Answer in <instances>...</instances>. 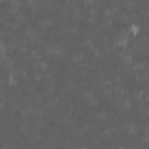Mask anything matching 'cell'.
<instances>
[{"instance_id": "obj_15", "label": "cell", "mask_w": 149, "mask_h": 149, "mask_svg": "<svg viewBox=\"0 0 149 149\" xmlns=\"http://www.w3.org/2000/svg\"><path fill=\"white\" fill-rule=\"evenodd\" d=\"M104 93H105V96H111V94H112V90L105 88V90H104Z\"/></svg>"}, {"instance_id": "obj_6", "label": "cell", "mask_w": 149, "mask_h": 149, "mask_svg": "<svg viewBox=\"0 0 149 149\" xmlns=\"http://www.w3.org/2000/svg\"><path fill=\"white\" fill-rule=\"evenodd\" d=\"M90 105L93 106V107H97V106L99 105V99H98V98H94V97L90 98Z\"/></svg>"}, {"instance_id": "obj_13", "label": "cell", "mask_w": 149, "mask_h": 149, "mask_svg": "<svg viewBox=\"0 0 149 149\" xmlns=\"http://www.w3.org/2000/svg\"><path fill=\"white\" fill-rule=\"evenodd\" d=\"M32 58H33V59H39V58H40V54L36 53V51H33V53H32Z\"/></svg>"}, {"instance_id": "obj_5", "label": "cell", "mask_w": 149, "mask_h": 149, "mask_svg": "<svg viewBox=\"0 0 149 149\" xmlns=\"http://www.w3.org/2000/svg\"><path fill=\"white\" fill-rule=\"evenodd\" d=\"M128 133L129 134H132V135H134V134H136L138 133V128L135 127V124H130L129 125V127H128Z\"/></svg>"}, {"instance_id": "obj_9", "label": "cell", "mask_w": 149, "mask_h": 149, "mask_svg": "<svg viewBox=\"0 0 149 149\" xmlns=\"http://www.w3.org/2000/svg\"><path fill=\"white\" fill-rule=\"evenodd\" d=\"M84 96H85L86 98H88V99H90V98H92V97H93V90H87V91L85 92V94H84Z\"/></svg>"}, {"instance_id": "obj_3", "label": "cell", "mask_w": 149, "mask_h": 149, "mask_svg": "<svg viewBox=\"0 0 149 149\" xmlns=\"http://www.w3.org/2000/svg\"><path fill=\"white\" fill-rule=\"evenodd\" d=\"M133 56L130 55V54H128V55H125L124 56V63L126 64V65H130V64L133 63Z\"/></svg>"}, {"instance_id": "obj_12", "label": "cell", "mask_w": 149, "mask_h": 149, "mask_svg": "<svg viewBox=\"0 0 149 149\" xmlns=\"http://www.w3.org/2000/svg\"><path fill=\"white\" fill-rule=\"evenodd\" d=\"M33 78L35 80H41L42 79V74L41 73H37V72H35L34 73V76H33Z\"/></svg>"}, {"instance_id": "obj_18", "label": "cell", "mask_w": 149, "mask_h": 149, "mask_svg": "<svg viewBox=\"0 0 149 149\" xmlns=\"http://www.w3.org/2000/svg\"><path fill=\"white\" fill-rule=\"evenodd\" d=\"M35 1H36V0H29V1H28V5H29V6H32L34 3H35Z\"/></svg>"}, {"instance_id": "obj_14", "label": "cell", "mask_w": 149, "mask_h": 149, "mask_svg": "<svg viewBox=\"0 0 149 149\" xmlns=\"http://www.w3.org/2000/svg\"><path fill=\"white\" fill-rule=\"evenodd\" d=\"M105 17L106 18H111V17H112V9H106V11H105Z\"/></svg>"}, {"instance_id": "obj_17", "label": "cell", "mask_w": 149, "mask_h": 149, "mask_svg": "<svg viewBox=\"0 0 149 149\" xmlns=\"http://www.w3.org/2000/svg\"><path fill=\"white\" fill-rule=\"evenodd\" d=\"M5 59V54H0V63Z\"/></svg>"}, {"instance_id": "obj_8", "label": "cell", "mask_w": 149, "mask_h": 149, "mask_svg": "<svg viewBox=\"0 0 149 149\" xmlns=\"http://www.w3.org/2000/svg\"><path fill=\"white\" fill-rule=\"evenodd\" d=\"M121 19H122V21H124V22H128V21H129V19H130V17L128 15L127 13H124L121 15Z\"/></svg>"}, {"instance_id": "obj_2", "label": "cell", "mask_w": 149, "mask_h": 149, "mask_svg": "<svg viewBox=\"0 0 149 149\" xmlns=\"http://www.w3.org/2000/svg\"><path fill=\"white\" fill-rule=\"evenodd\" d=\"M140 31H141L140 26H138V25H130V27H129V33H132L134 36L138 35V34L140 33Z\"/></svg>"}, {"instance_id": "obj_7", "label": "cell", "mask_w": 149, "mask_h": 149, "mask_svg": "<svg viewBox=\"0 0 149 149\" xmlns=\"http://www.w3.org/2000/svg\"><path fill=\"white\" fill-rule=\"evenodd\" d=\"M84 58V55L83 54H76V55L73 56V61L74 62H80L82 59Z\"/></svg>"}, {"instance_id": "obj_19", "label": "cell", "mask_w": 149, "mask_h": 149, "mask_svg": "<svg viewBox=\"0 0 149 149\" xmlns=\"http://www.w3.org/2000/svg\"><path fill=\"white\" fill-rule=\"evenodd\" d=\"M14 1H17V0H12V3H14Z\"/></svg>"}, {"instance_id": "obj_1", "label": "cell", "mask_w": 149, "mask_h": 149, "mask_svg": "<svg viewBox=\"0 0 149 149\" xmlns=\"http://www.w3.org/2000/svg\"><path fill=\"white\" fill-rule=\"evenodd\" d=\"M18 82H19V79H18V77L15 74H13V73L8 74V85L9 86H15L18 84Z\"/></svg>"}, {"instance_id": "obj_11", "label": "cell", "mask_w": 149, "mask_h": 149, "mask_svg": "<svg viewBox=\"0 0 149 149\" xmlns=\"http://www.w3.org/2000/svg\"><path fill=\"white\" fill-rule=\"evenodd\" d=\"M21 133L23 134V135H28V134H29V127H22Z\"/></svg>"}, {"instance_id": "obj_16", "label": "cell", "mask_w": 149, "mask_h": 149, "mask_svg": "<svg viewBox=\"0 0 149 149\" xmlns=\"http://www.w3.org/2000/svg\"><path fill=\"white\" fill-rule=\"evenodd\" d=\"M4 106H5V101H4V99L0 100V110H3Z\"/></svg>"}, {"instance_id": "obj_10", "label": "cell", "mask_w": 149, "mask_h": 149, "mask_svg": "<svg viewBox=\"0 0 149 149\" xmlns=\"http://www.w3.org/2000/svg\"><path fill=\"white\" fill-rule=\"evenodd\" d=\"M6 50H7V48L5 47V44L3 42H0V54H5Z\"/></svg>"}, {"instance_id": "obj_4", "label": "cell", "mask_w": 149, "mask_h": 149, "mask_svg": "<svg viewBox=\"0 0 149 149\" xmlns=\"http://www.w3.org/2000/svg\"><path fill=\"white\" fill-rule=\"evenodd\" d=\"M112 23H113V19H112V17L111 18H106L105 20H104V22H102V27L105 28H108L112 26Z\"/></svg>"}]
</instances>
